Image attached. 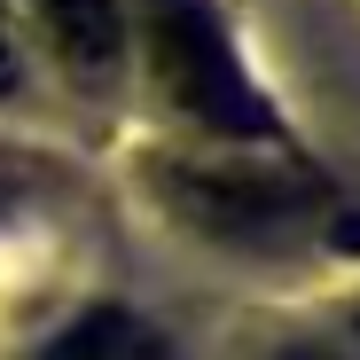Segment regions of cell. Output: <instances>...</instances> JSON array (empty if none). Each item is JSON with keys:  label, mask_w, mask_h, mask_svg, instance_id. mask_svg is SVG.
Masks as SVG:
<instances>
[{"label": "cell", "mask_w": 360, "mask_h": 360, "mask_svg": "<svg viewBox=\"0 0 360 360\" xmlns=\"http://www.w3.org/2000/svg\"><path fill=\"white\" fill-rule=\"evenodd\" d=\"M32 360H172V352H165V337H157V329H141L134 314L102 306V314H79L63 337L39 345Z\"/></svg>", "instance_id": "obj_4"}, {"label": "cell", "mask_w": 360, "mask_h": 360, "mask_svg": "<svg viewBox=\"0 0 360 360\" xmlns=\"http://www.w3.org/2000/svg\"><path fill=\"white\" fill-rule=\"evenodd\" d=\"M282 360H321V352H306V345H297V352H282Z\"/></svg>", "instance_id": "obj_6"}, {"label": "cell", "mask_w": 360, "mask_h": 360, "mask_svg": "<svg viewBox=\"0 0 360 360\" xmlns=\"http://www.w3.org/2000/svg\"><path fill=\"white\" fill-rule=\"evenodd\" d=\"M157 196L188 227H204L212 243H235V251H290L297 235L321 219V196L314 188H290V180H266V172L157 165Z\"/></svg>", "instance_id": "obj_2"}, {"label": "cell", "mask_w": 360, "mask_h": 360, "mask_svg": "<svg viewBox=\"0 0 360 360\" xmlns=\"http://www.w3.org/2000/svg\"><path fill=\"white\" fill-rule=\"evenodd\" d=\"M149 63L172 110H188L212 134H266V102L243 79L212 0H149Z\"/></svg>", "instance_id": "obj_1"}, {"label": "cell", "mask_w": 360, "mask_h": 360, "mask_svg": "<svg viewBox=\"0 0 360 360\" xmlns=\"http://www.w3.org/2000/svg\"><path fill=\"white\" fill-rule=\"evenodd\" d=\"M24 79H32V55H24V32L8 24V8H0V102H8V94H24Z\"/></svg>", "instance_id": "obj_5"}, {"label": "cell", "mask_w": 360, "mask_h": 360, "mask_svg": "<svg viewBox=\"0 0 360 360\" xmlns=\"http://www.w3.org/2000/svg\"><path fill=\"white\" fill-rule=\"evenodd\" d=\"M39 16H47V39L71 79L94 86L117 71V0H39Z\"/></svg>", "instance_id": "obj_3"}]
</instances>
